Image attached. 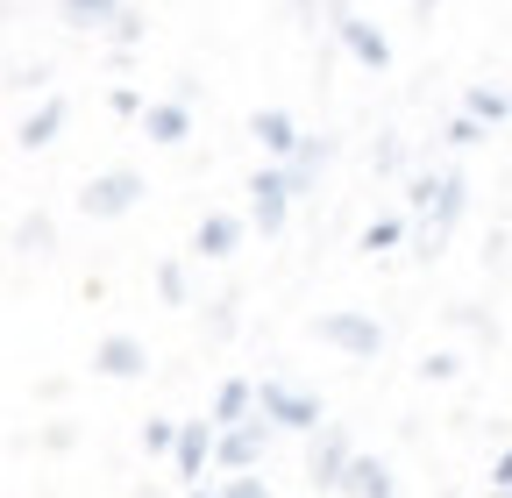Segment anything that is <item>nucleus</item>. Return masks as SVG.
Returning <instances> with one entry per match:
<instances>
[{"label":"nucleus","mask_w":512,"mask_h":498,"mask_svg":"<svg viewBox=\"0 0 512 498\" xmlns=\"http://www.w3.org/2000/svg\"><path fill=\"white\" fill-rule=\"evenodd\" d=\"M107 107H114V114H143V107H150V100H143V93H136V86H114V93H107Z\"/></svg>","instance_id":"nucleus-28"},{"label":"nucleus","mask_w":512,"mask_h":498,"mask_svg":"<svg viewBox=\"0 0 512 498\" xmlns=\"http://www.w3.org/2000/svg\"><path fill=\"white\" fill-rule=\"evenodd\" d=\"M335 8H349V0H335Z\"/></svg>","instance_id":"nucleus-33"},{"label":"nucleus","mask_w":512,"mask_h":498,"mask_svg":"<svg viewBox=\"0 0 512 498\" xmlns=\"http://www.w3.org/2000/svg\"><path fill=\"white\" fill-rule=\"evenodd\" d=\"M456 370H463V363H456V356H448V349H434V356H427V363H420V378H427V385H434V378H456Z\"/></svg>","instance_id":"nucleus-27"},{"label":"nucleus","mask_w":512,"mask_h":498,"mask_svg":"<svg viewBox=\"0 0 512 498\" xmlns=\"http://www.w3.org/2000/svg\"><path fill=\"white\" fill-rule=\"evenodd\" d=\"M221 498H271V484L256 470H242V477H221Z\"/></svg>","instance_id":"nucleus-25"},{"label":"nucleus","mask_w":512,"mask_h":498,"mask_svg":"<svg viewBox=\"0 0 512 498\" xmlns=\"http://www.w3.org/2000/svg\"><path fill=\"white\" fill-rule=\"evenodd\" d=\"M249 136L264 143V157H271V164H292V150L306 143V136H299V121H292L285 107H256V114H249Z\"/></svg>","instance_id":"nucleus-11"},{"label":"nucleus","mask_w":512,"mask_h":498,"mask_svg":"<svg viewBox=\"0 0 512 498\" xmlns=\"http://www.w3.org/2000/svg\"><path fill=\"white\" fill-rule=\"evenodd\" d=\"M505 93H512V86H505Z\"/></svg>","instance_id":"nucleus-35"},{"label":"nucleus","mask_w":512,"mask_h":498,"mask_svg":"<svg viewBox=\"0 0 512 498\" xmlns=\"http://www.w3.org/2000/svg\"><path fill=\"white\" fill-rule=\"evenodd\" d=\"M463 114H477L484 129H498V121L512 114V93H498V86H470V93H463Z\"/></svg>","instance_id":"nucleus-19"},{"label":"nucleus","mask_w":512,"mask_h":498,"mask_svg":"<svg viewBox=\"0 0 512 498\" xmlns=\"http://www.w3.org/2000/svg\"><path fill=\"white\" fill-rule=\"evenodd\" d=\"M242 249V214H200V228H192V257H207V264H221V257H235Z\"/></svg>","instance_id":"nucleus-12"},{"label":"nucleus","mask_w":512,"mask_h":498,"mask_svg":"<svg viewBox=\"0 0 512 498\" xmlns=\"http://www.w3.org/2000/svg\"><path fill=\"white\" fill-rule=\"evenodd\" d=\"M406 242V214H377L370 228H363V249H370V257H377V249H399Z\"/></svg>","instance_id":"nucleus-21"},{"label":"nucleus","mask_w":512,"mask_h":498,"mask_svg":"<svg viewBox=\"0 0 512 498\" xmlns=\"http://www.w3.org/2000/svg\"><path fill=\"white\" fill-rule=\"evenodd\" d=\"M143 193H150V178H143L136 164H114V171H93V178L79 185V214H86V221H121V214L143 207Z\"/></svg>","instance_id":"nucleus-2"},{"label":"nucleus","mask_w":512,"mask_h":498,"mask_svg":"<svg viewBox=\"0 0 512 498\" xmlns=\"http://www.w3.org/2000/svg\"><path fill=\"white\" fill-rule=\"evenodd\" d=\"M107 43H114V50H136V43H143V15H136V8H121L114 29H107Z\"/></svg>","instance_id":"nucleus-24"},{"label":"nucleus","mask_w":512,"mask_h":498,"mask_svg":"<svg viewBox=\"0 0 512 498\" xmlns=\"http://www.w3.org/2000/svg\"><path fill=\"white\" fill-rule=\"evenodd\" d=\"M335 43L356 57L363 72H392V36H384L370 15H356V8H335Z\"/></svg>","instance_id":"nucleus-5"},{"label":"nucleus","mask_w":512,"mask_h":498,"mask_svg":"<svg viewBox=\"0 0 512 498\" xmlns=\"http://www.w3.org/2000/svg\"><path fill=\"white\" fill-rule=\"evenodd\" d=\"M491 129H484V121L477 114H456V121H448V143H456V150H470V143H484Z\"/></svg>","instance_id":"nucleus-26"},{"label":"nucleus","mask_w":512,"mask_h":498,"mask_svg":"<svg viewBox=\"0 0 512 498\" xmlns=\"http://www.w3.org/2000/svg\"><path fill=\"white\" fill-rule=\"evenodd\" d=\"M434 8H441V0H413V15H420V22H434Z\"/></svg>","instance_id":"nucleus-30"},{"label":"nucleus","mask_w":512,"mask_h":498,"mask_svg":"<svg viewBox=\"0 0 512 498\" xmlns=\"http://www.w3.org/2000/svg\"><path fill=\"white\" fill-rule=\"evenodd\" d=\"M93 370H100V378H114V385L143 378V370H150V342H143V335H128V328H114V335L93 342Z\"/></svg>","instance_id":"nucleus-8"},{"label":"nucleus","mask_w":512,"mask_h":498,"mask_svg":"<svg viewBox=\"0 0 512 498\" xmlns=\"http://www.w3.org/2000/svg\"><path fill=\"white\" fill-rule=\"evenodd\" d=\"M342 491H349V498H384V491H399V477H392V463L356 456V463H349V477H342Z\"/></svg>","instance_id":"nucleus-17"},{"label":"nucleus","mask_w":512,"mask_h":498,"mask_svg":"<svg viewBox=\"0 0 512 498\" xmlns=\"http://www.w3.org/2000/svg\"><path fill=\"white\" fill-rule=\"evenodd\" d=\"M313 335L328 342V349H342L349 363H377L384 356V328H377V314H363V306H335V314H320Z\"/></svg>","instance_id":"nucleus-4"},{"label":"nucleus","mask_w":512,"mask_h":498,"mask_svg":"<svg viewBox=\"0 0 512 498\" xmlns=\"http://www.w3.org/2000/svg\"><path fill=\"white\" fill-rule=\"evenodd\" d=\"M491 491H512V442H505L498 463H491Z\"/></svg>","instance_id":"nucleus-29"},{"label":"nucleus","mask_w":512,"mask_h":498,"mask_svg":"<svg viewBox=\"0 0 512 498\" xmlns=\"http://www.w3.org/2000/svg\"><path fill=\"white\" fill-rule=\"evenodd\" d=\"M292 200H299V193H292V171H285V164H264V171L249 178V221L264 228V235H278V228H285Z\"/></svg>","instance_id":"nucleus-6"},{"label":"nucleus","mask_w":512,"mask_h":498,"mask_svg":"<svg viewBox=\"0 0 512 498\" xmlns=\"http://www.w3.org/2000/svg\"><path fill=\"white\" fill-rule=\"evenodd\" d=\"M264 449H271V420H264V413H256V420H242V427H221L214 470L242 477V470H256V463H264Z\"/></svg>","instance_id":"nucleus-7"},{"label":"nucleus","mask_w":512,"mask_h":498,"mask_svg":"<svg viewBox=\"0 0 512 498\" xmlns=\"http://www.w3.org/2000/svg\"><path fill=\"white\" fill-rule=\"evenodd\" d=\"M185 498H221V491H200V484H192V491H185Z\"/></svg>","instance_id":"nucleus-31"},{"label":"nucleus","mask_w":512,"mask_h":498,"mask_svg":"<svg viewBox=\"0 0 512 498\" xmlns=\"http://www.w3.org/2000/svg\"><path fill=\"white\" fill-rule=\"evenodd\" d=\"M207 420H214V427H242V420H256V378H221Z\"/></svg>","instance_id":"nucleus-14"},{"label":"nucleus","mask_w":512,"mask_h":498,"mask_svg":"<svg viewBox=\"0 0 512 498\" xmlns=\"http://www.w3.org/2000/svg\"><path fill=\"white\" fill-rule=\"evenodd\" d=\"M384 498H399V491H384Z\"/></svg>","instance_id":"nucleus-34"},{"label":"nucleus","mask_w":512,"mask_h":498,"mask_svg":"<svg viewBox=\"0 0 512 498\" xmlns=\"http://www.w3.org/2000/svg\"><path fill=\"white\" fill-rule=\"evenodd\" d=\"M328 157H335V143H328V136H306V143L292 150V164H285V171H292V193H299V200L313 193V178H320V164H328Z\"/></svg>","instance_id":"nucleus-18"},{"label":"nucleus","mask_w":512,"mask_h":498,"mask_svg":"<svg viewBox=\"0 0 512 498\" xmlns=\"http://www.w3.org/2000/svg\"><path fill=\"white\" fill-rule=\"evenodd\" d=\"M349 463H356V449H349V434H342V427H320V434H313V456H306V477H313L320 491H342Z\"/></svg>","instance_id":"nucleus-9"},{"label":"nucleus","mask_w":512,"mask_h":498,"mask_svg":"<svg viewBox=\"0 0 512 498\" xmlns=\"http://www.w3.org/2000/svg\"><path fill=\"white\" fill-rule=\"evenodd\" d=\"M256 413H264L271 427H285V434H320V427H328L320 392H306L292 378H256Z\"/></svg>","instance_id":"nucleus-3"},{"label":"nucleus","mask_w":512,"mask_h":498,"mask_svg":"<svg viewBox=\"0 0 512 498\" xmlns=\"http://www.w3.org/2000/svg\"><path fill=\"white\" fill-rule=\"evenodd\" d=\"M15 249H22V257H43V249H57V221H50V214L15 221Z\"/></svg>","instance_id":"nucleus-20"},{"label":"nucleus","mask_w":512,"mask_h":498,"mask_svg":"<svg viewBox=\"0 0 512 498\" xmlns=\"http://www.w3.org/2000/svg\"><path fill=\"white\" fill-rule=\"evenodd\" d=\"M157 299H164V306H185V264H178V257L157 264Z\"/></svg>","instance_id":"nucleus-23"},{"label":"nucleus","mask_w":512,"mask_h":498,"mask_svg":"<svg viewBox=\"0 0 512 498\" xmlns=\"http://www.w3.org/2000/svg\"><path fill=\"white\" fill-rule=\"evenodd\" d=\"M178 427L185 420H143V449L150 456H178Z\"/></svg>","instance_id":"nucleus-22"},{"label":"nucleus","mask_w":512,"mask_h":498,"mask_svg":"<svg viewBox=\"0 0 512 498\" xmlns=\"http://www.w3.org/2000/svg\"><path fill=\"white\" fill-rule=\"evenodd\" d=\"M143 136L164 143V150H178V143L192 136V107H185V100H150V107H143Z\"/></svg>","instance_id":"nucleus-13"},{"label":"nucleus","mask_w":512,"mask_h":498,"mask_svg":"<svg viewBox=\"0 0 512 498\" xmlns=\"http://www.w3.org/2000/svg\"><path fill=\"white\" fill-rule=\"evenodd\" d=\"M64 114H72V107H64L57 93H43V100H36V114L15 129V143H22V150H50V143H57V129H64Z\"/></svg>","instance_id":"nucleus-16"},{"label":"nucleus","mask_w":512,"mask_h":498,"mask_svg":"<svg viewBox=\"0 0 512 498\" xmlns=\"http://www.w3.org/2000/svg\"><path fill=\"white\" fill-rule=\"evenodd\" d=\"M406 207L420 214V242L441 249L448 228H456L463 207H470V185H463V171H420V178L406 185Z\"/></svg>","instance_id":"nucleus-1"},{"label":"nucleus","mask_w":512,"mask_h":498,"mask_svg":"<svg viewBox=\"0 0 512 498\" xmlns=\"http://www.w3.org/2000/svg\"><path fill=\"white\" fill-rule=\"evenodd\" d=\"M214 449H221V427H214V420H185V427H178V456H171L178 477H185V484H200L207 463H214Z\"/></svg>","instance_id":"nucleus-10"},{"label":"nucleus","mask_w":512,"mask_h":498,"mask_svg":"<svg viewBox=\"0 0 512 498\" xmlns=\"http://www.w3.org/2000/svg\"><path fill=\"white\" fill-rule=\"evenodd\" d=\"M121 8H128V0H57V22H64V29H79V36H86V29L107 36Z\"/></svg>","instance_id":"nucleus-15"},{"label":"nucleus","mask_w":512,"mask_h":498,"mask_svg":"<svg viewBox=\"0 0 512 498\" xmlns=\"http://www.w3.org/2000/svg\"><path fill=\"white\" fill-rule=\"evenodd\" d=\"M491 498H512V491H491Z\"/></svg>","instance_id":"nucleus-32"}]
</instances>
